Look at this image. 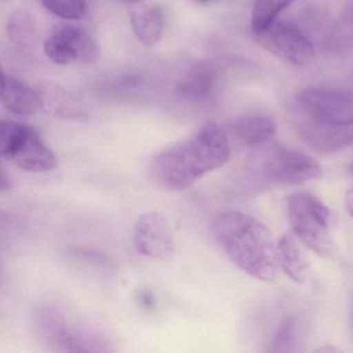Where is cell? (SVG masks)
<instances>
[{"instance_id": "30bf717a", "label": "cell", "mask_w": 353, "mask_h": 353, "mask_svg": "<svg viewBox=\"0 0 353 353\" xmlns=\"http://www.w3.org/2000/svg\"><path fill=\"white\" fill-rule=\"evenodd\" d=\"M295 127L303 141L320 154H334L353 145V123L328 125L299 114L295 119Z\"/></svg>"}, {"instance_id": "277c9868", "label": "cell", "mask_w": 353, "mask_h": 353, "mask_svg": "<svg viewBox=\"0 0 353 353\" xmlns=\"http://www.w3.org/2000/svg\"><path fill=\"white\" fill-rule=\"evenodd\" d=\"M256 148L248 162L250 171L266 183L299 185L321 174L319 163L303 152L268 142Z\"/></svg>"}, {"instance_id": "8992f818", "label": "cell", "mask_w": 353, "mask_h": 353, "mask_svg": "<svg viewBox=\"0 0 353 353\" xmlns=\"http://www.w3.org/2000/svg\"><path fill=\"white\" fill-rule=\"evenodd\" d=\"M34 330L41 342L63 352L104 351L98 336L70 321L69 318L52 307H41L34 314Z\"/></svg>"}, {"instance_id": "7c38bea8", "label": "cell", "mask_w": 353, "mask_h": 353, "mask_svg": "<svg viewBox=\"0 0 353 353\" xmlns=\"http://www.w3.org/2000/svg\"><path fill=\"white\" fill-rule=\"evenodd\" d=\"M276 261L291 280L303 283L309 276V265L293 233L286 232L276 243Z\"/></svg>"}, {"instance_id": "4316f807", "label": "cell", "mask_w": 353, "mask_h": 353, "mask_svg": "<svg viewBox=\"0 0 353 353\" xmlns=\"http://www.w3.org/2000/svg\"><path fill=\"white\" fill-rule=\"evenodd\" d=\"M197 1H199V3H210V1H214V0H197Z\"/></svg>"}, {"instance_id": "83f0119b", "label": "cell", "mask_w": 353, "mask_h": 353, "mask_svg": "<svg viewBox=\"0 0 353 353\" xmlns=\"http://www.w3.org/2000/svg\"><path fill=\"white\" fill-rule=\"evenodd\" d=\"M350 170H351V172L353 173V164L351 165V166H350Z\"/></svg>"}, {"instance_id": "3957f363", "label": "cell", "mask_w": 353, "mask_h": 353, "mask_svg": "<svg viewBox=\"0 0 353 353\" xmlns=\"http://www.w3.org/2000/svg\"><path fill=\"white\" fill-rule=\"evenodd\" d=\"M287 212L293 234L301 243L322 257L336 255L334 216L316 196L292 194L287 200Z\"/></svg>"}, {"instance_id": "7402d4cb", "label": "cell", "mask_w": 353, "mask_h": 353, "mask_svg": "<svg viewBox=\"0 0 353 353\" xmlns=\"http://www.w3.org/2000/svg\"><path fill=\"white\" fill-rule=\"evenodd\" d=\"M10 34L12 38L18 43L28 42L30 37L32 36V20L26 14H16L14 17H12L9 26Z\"/></svg>"}, {"instance_id": "9a60e30c", "label": "cell", "mask_w": 353, "mask_h": 353, "mask_svg": "<svg viewBox=\"0 0 353 353\" xmlns=\"http://www.w3.org/2000/svg\"><path fill=\"white\" fill-rule=\"evenodd\" d=\"M52 34L63 38L69 43L77 55L78 63L92 65L100 57V48L94 39L83 28L70 24H59L52 28Z\"/></svg>"}, {"instance_id": "cb8c5ba5", "label": "cell", "mask_w": 353, "mask_h": 353, "mask_svg": "<svg viewBox=\"0 0 353 353\" xmlns=\"http://www.w3.org/2000/svg\"><path fill=\"white\" fill-rule=\"evenodd\" d=\"M345 203H346V208L347 210H348L349 214L353 216V187L350 188V189L346 192Z\"/></svg>"}, {"instance_id": "7a4b0ae2", "label": "cell", "mask_w": 353, "mask_h": 353, "mask_svg": "<svg viewBox=\"0 0 353 353\" xmlns=\"http://www.w3.org/2000/svg\"><path fill=\"white\" fill-rule=\"evenodd\" d=\"M212 231L223 251L237 268L257 280H274L276 245L262 223L243 212H225L216 216Z\"/></svg>"}, {"instance_id": "5bb4252c", "label": "cell", "mask_w": 353, "mask_h": 353, "mask_svg": "<svg viewBox=\"0 0 353 353\" xmlns=\"http://www.w3.org/2000/svg\"><path fill=\"white\" fill-rule=\"evenodd\" d=\"M219 75L220 71L218 65L214 63H202L177 85L176 94L185 100H204L214 90Z\"/></svg>"}, {"instance_id": "d4e9b609", "label": "cell", "mask_w": 353, "mask_h": 353, "mask_svg": "<svg viewBox=\"0 0 353 353\" xmlns=\"http://www.w3.org/2000/svg\"><path fill=\"white\" fill-rule=\"evenodd\" d=\"M318 352H339L341 351L340 349L336 348V347L332 346V345H324V346L320 347L318 348Z\"/></svg>"}, {"instance_id": "6da1fadb", "label": "cell", "mask_w": 353, "mask_h": 353, "mask_svg": "<svg viewBox=\"0 0 353 353\" xmlns=\"http://www.w3.org/2000/svg\"><path fill=\"white\" fill-rule=\"evenodd\" d=\"M230 159L228 138L222 128L208 123L192 137L163 150L150 164L152 181L169 191H183Z\"/></svg>"}, {"instance_id": "9c48e42d", "label": "cell", "mask_w": 353, "mask_h": 353, "mask_svg": "<svg viewBox=\"0 0 353 353\" xmlns=\"http://www.w3.org/2000/svg\"><path fill=\"white\" fill-rule=\"evenodd\" d=\"M134 243L140 255L166 261L175 252L174 239L168 221L158 212L142 214L134 227Z\"/></svg>"}, {"instance_id": "4fadbf2b", "label": "cell", "mask_w": 353, "mask_h": 353, "mask_svg": "<svg viewBox=\"0 0 353 353\" xmlns=\"http://www.w3.org/2000/svg\"><path fill=\"white\" fill-rule=\"evenodd\" d=\"M130 23L137 40L146 47L158 44L164 32L165 22L158 7H142L130 14Z\"/></svg>"}, {"instance_id": "44dd1931", "label": "cell", "mask_w": 353, "mask_h": 353, "mask_svg": "<svg viewBox=\"0 0 353 353\" xmlns=\"http://www.w3.org/2000/svg\"><path fill=\"white\" fill-rule=\"evenodd\" d=\"M297 326L294 317H288L279 326L272 346L268 348L270 352H291L294 350L296 340Z\"/></svg>"}, {"instance_id": "8fae6325", "label": "cell", "mask_w": 353, "mask_h": 353, "mask_svg": "<svg viewBox=\"0 0 353 353\" xmlns=\"http://www.w3.org/2000/svg\"><path fill=\"white\" fill-rule=\"evenodd\" d=\"M1 103L13 114L30 117L40 110L43 100L38 92L13 76L3 73Z\"/></svg>"}, {"instance_id": "5b68a950", "label": "cell", "mask_w": 353, "mask_h": 353, "mask_svg": "<svg viewBox=\"0 0 353 353\" xmlns=\"http://www.w3.org/2000/svg\"><path fill=\"white\" fill-rule=\"evenodd\" d=\"M0 152L26 172H47L59 165L54 152L30 125L14 121L0 123Z\"/></svg>"}, {"instance_id": "d6986e66", "label": "cell", "mask_w": 353, "mask_h": 353, "mask_svg": "<svg viewBox=\"0 0 353 353\" xmlns=\"http://www.w3.org/2000/svg\"><path fill=\"white\" fill-rule=\"evenodd\" d=\"M47 11L65 20H79L86 11L85 0H41Z\"/></svg>"}, {"instance_id": "484cf974", "label": "cell", "mask_w": 353, "mask_h": 353, "mask_svg": "<svg viewBox=\"0 0 353 353\" xmlns=\"http://www.w3.org/2000/svg\"><path fill=\"white\" fill-rule=\"evenodd\" d=\"M121 1L128 3V5H136V3H141L142 0H121Z\"/></svg>"}, {"instance_id": "ffe728a7", "label": "cell", "mask_w": 353, "mask_h": 353, "mask_svg": "<svg viewBox=\"0 0 353 353\" xmlns=\"http://www.w3.org/2000/svg\"><path fill=\"white\" fill-rule=\"evenodd\" d=\"M332 44L343 48L353 45V3L343 10L332 34Z\"/></svg>"}, {"instance_id": "ac0fdd59", "label": "cell", "mask_w": 353, "mask_h": 353, "mask_svg": "<svg viewBox=\"0 0 353 353\" xmlns=\"http://www.w3.org/2000/svg\"><path fill=\"white\" fill-rule=\"evenodd\" d=\"M44 51L47 57L57 65H69L78 63L77 55L69 43L52 32L45 41Z\"/></svg>"}, {"instance_id": "52a82bcc", "label": "cell", "mask_w": 353, "mask_h": 353, "mask_svg": "<svg viewBox=\"0 0 353 353\" xmlns=\"http://www.w3.org/2000/svg\"><path fill=\"white\" fill-rule=\"evenodd\" d=\"M299 114L317 123H353V90L330 86H309L295 97Z\"/></svg>"}, {"instance_id": "ba28073f", "label": "cell", "mask_w": 353, "mask_h": 353, "mask_svg": "<svg viewBox=\"0 0 353 353\" xmlns=\"http://www.w3.org/2000/svg\"><path fill=\"white\" fill-rule=\"evenodd\" d=\"M260 36L272 52L292 65L303 67L315 57L313 45L294 22L274 21Z\"/></svg>"}, {"instance_id": "2e32d148", "label": "cell", "mask_w": 353, "mask_h": 353, "mask_svg": "<svg viewBox=\"0 0 353 353\" xmlns=\"http://www.w3.org/2000/svg\"><path fill=\"white\" fill-rule=\"evenodd\" d=\"M235 135L248 145L258 146L270 141L276 131L272 119L265 117H239L233 123Z\"/></svg>"}, {"instance_id": "603a6c76", "label": "cell", "mask_w": 353, "mask_h": 353, "mask_svg": "<svg viewBox=\"0 0 353 353\" xmlns=\"http://www.w3.org/2000/svg\"><path fill=\"white\" fill-rule=\"evenodd\" d=\"M0 179H1V183H0V189H1V191H9L12 185H13V183H12L11 179H10L9 175H7L3 168L1 169V177H0Z\"/></svg>"}, {"instance_id": "e0dca14e", "label": "cell", "mask_w": 353, "mask_h": 353, "mask_svg": "<svg viewBox=\"0 0 353 353\" xmlns=\"http://www.w3.org/2000/svg\"><path fill=\"white\" fill-rule=\"evenodd\" d=\"M293 1L295 0H255L252 11V32L257 36L263 34Z\"/></svg>"}]
</instances>
